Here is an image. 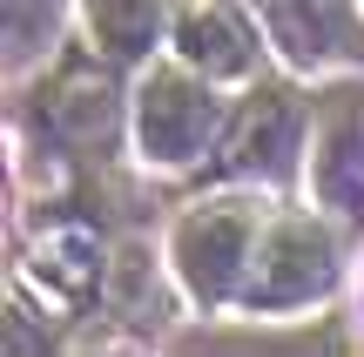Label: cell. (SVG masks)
<instances>
[{"label":"cell","mask_w":364,"mask_h":357,"mask_svg":"<svg viewBox=\"0 0 364 357\" xmlns=\"http://www.w3.org/2000/svg\"><path fill=\"white\" fill-rule=\"evenodd\" d=\"M324 283H331V243L311 223H277L257 243V256H250L243 297L250 304H304Z\"/></svg>","instance_id":"3957f363"},{"label":"cell","mask_w":364,"mask_h":357,"mask_svg":"<svg viewBox=\"0 0 364 357\" xmlns=\"http://www.w3.org/2000/svg\"><path fill=\"white\" fill-rule=\"evenodd\" d=\"M34 277L61 290V304H81L95 290V243L88 236H48L34 250Z\"/></svg>","instance_id":"9c48e42d"},{"label":"cell","mask_w":364,"mask_h":357,"mask_svg":"<svg viewBox=\"0 0 364 357\" xmlns=\"http://www.w3.org/2000/svg\"><path fill=\"white\" fill-rule=\"evenodd\" d=\"M108 115H115L108 81L95 75L88 61H68L61 75L48 81V121L68 135V142H102V135H108Z\"/></svg>","instance_id":"8992f818"},{"label":"cell","mask_w":364,"mask_h":357,"mask_svg":"<svg viewBox=\"0 0 364 357\" xmlns=\"http://www.w3.org/2000/svg\"><path fill=\"white\" fill-rule=\"evenodd\" d=\"M162 0H88V27L108 54H142L156 40Z\"/></svg>","instance_id":"ba28073f"},{"label":"cell","mask_w":364,"mask_h":357,"mask_svg":"<svg viewBox=\"0 0 364 357\" xmlns=\"http://www.w3.org/2000/svg\"><path fill=\"white\" fill-rule=\"evenodd\" d=\"M317 189H324L338 209L364 202V155H358V121H331L324 135V162H317Z\"/></svg>","instance_id":"30bf717a"},{"label":"cell","mask_w":364,"mask_h":357,"mask_svg":"<svg viewBox=\"0 0 364 357\" xmlns=\"http://www.w3.org/2000/svg\"><path fill=\"white\" fill-rule=\"evenodd\" d=\"M270 34L284 40L297 61H324V54H351V21H344V0H257Z\"/></svg>","instance_id":"5b68a950"},{"label":"cell","mask_w":364,"mask_h":357,"mask_svg":"<svg viewBox=\"0 0 364 357\" xmlns=\"http://www.w3.org/2000/svg\"><path fill=\"white\" fill-rule=\"evenodd\" d=\"M176 48H182V61H196L203 75H216V81L250 75V34H243V21H236L223 0H189V7H182Z\"/></svg>","instance_id":"277c9868"},{"label":"cell","mask_w":364,"mask_h":357,"mask_svg":"<svg viewBox=\"0 0 364 357\" xmlns=\"http://www.w3.org/2000/svg\"><path fill=\"white\" fill-rule=\"evenodd\" d=\"M54 0H7V21H14V40H27L34 27H48Z\"/></svg>","instance_id":"8fae6325"},{"label":"cell","mask_w":364,"mask_h":357,"mask_svg":"<svg viewBox=\"0 0 364 357\" xmlns=\"http://www.w3.org/2000/svg\"><path fill=\"white\" fill-rule=\"evenodd\" d=\"M176 256H182V277L196 283L203 297H223L250 277V256H257V216L243 202H209L182 223L176 236Z\"/></svg>","instance_id":"6da1fadb"},{"label":"cell","mask_w":364,"mask_h":357,"mask_svg":"<svg viewBox=\"0 0 364 357\" xmlns=\"http://www.w3.org/2000/svg\"><path fill=\"white\" fill-rule=\"evenodd\" d=\"M209 128H216L209 88L189 81L182 67H156L149 88H142V148H149V162H162V169L189 162L209 142Z\"/></svg>","instance_id":"7a4b0ae2"},{"label":"cell","mask_w":364,"mask_h":357,"mask_svg":"<svg viewBox=\"0 0 364 357\" xmlns=\"http://www.w3.org/2000/svg\"><path fill=\"white\" fill-rule=\"evenodd\" d=\"M290 101L284 94H257L250 101V115L236 121V135H230V148H223V175H250V169H277L284 162V148H290Z\"/></svg>","instance_id":"52a82bcc"}]
</instances>
